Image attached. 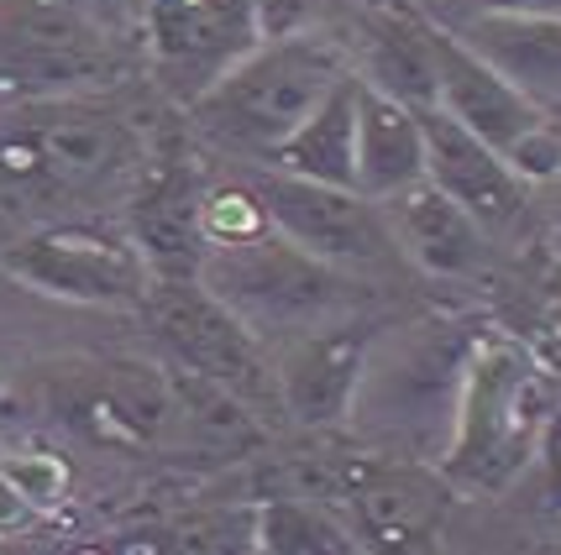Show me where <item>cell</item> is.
<instances>
[{"mask_svg": "<svg viewBox=\"0 0 561 555\" xmlns=\"http://www.w3.org/2000/svg\"><path fill=\"white\" fill-rule=\"evenodd\" d=\"M546 419V388L536 362L510 340H483L462 362L457 419L446 446V477L472 493L504 487L536 451Z\"/></svg>", "mask_w": 561, "mask_h": 555, "instance_id": "6da1fadb", "label": "cell"}, {"mask_svg": "<svg viewBox=\"0 0 561 555\" xmlns=\"http://www.w3.org/2000/svg\"><path fill=\"white\" fill-rule=\"evenodd\" d=\"M342 73V58L325 43L284 37V43H268L263 53H252L231 73H220L199 95L195 122L216 142L237 147V152L273 158L299 126L316 116V105L336 90Z\"/></svg>", "mask_w": 561, "mask_h": 555, "instance_id": "7a4b0ae2", "label": "cell"}, {"mask_svg": "<svg viewBox=\"0 0 561 555\" xmlns=\"http://www.w3.org/2000/svg\"><path fill=\"white\" fill-rule=\"evenodd\" d=\"M199 284L226 299L252 331H294V336L325 331L352 299L336 263H320L316 252H305L273 226L242 242L210 246L199 263Z\"/></svg>", "mask_w": 561, "mask_h": 555, "instance_id": "3957f363", "label": "cell"}, {"mask_svg": "<svg viewBox=\"0 0 561 555\" xmlns=\"http://www.w3.org/2000/svg\"><path fill=\"white\" fill-rule=\"evenodd\" d=\"M131 158V131L100 105H32L0 126V189L84 194Z\"/></svg>", "mask_w": 561, "mask_h": 555, "instance_id": "277c9868", "label": "cell"}, {"mask_svg": "<svg viewBox=\"0 0 561 555\" xmlns=\"http://www.w3.org/2000/svg\"><path fill=\"white\" fill-rule=\"evenodd\" d=\"M257 205L273 231L316 252L320 263L336 267H378L393 246V226L378 216V199H367L352 184H325L305 173L273 169L257 178Z\"/></svg>", "mask_w": 561, "mask_h": 555, "instance_id": "5b68a950", "label": "cell"}, {"mask_svg": "<svg viewBox=\"0 0 561 555\" xmlns=\"http://www.w3.org/2000/svg\"><path fill=\"white\" fill-rule=\"evenodd\" d=\"M152 320H158V336L169 340V351L190 372H205V378L237 388V393L263 383L257 331L205 284L199 289L195 284H169L152 304Z\"/></svg>", "mask_w": 561, "mask_h": 555, "instance_id": "8992f818", "label": "cell"}, {"mask_svg": "<svg viewBox=\"0 0 561 555\" xmlns=\"http://www.w3.org/2000/svg\"><path fill=\"white\" fill-rule=\"evenodd\" d=\"M420 126H425V178L431 184H440L462 210H472L483 231H510L525 220V178L510 169L499 147L467 131L440 105L420 111Z\"/></svg>", "mask_w": 561, "mask_h": 555, "instance_id": "52a82bcc", "label": "cell"}, {"mask_svg": "<svg viewBox=\"0 0 561 555\" xmlns=\"http://www.w3.org/2000/svg\"><path fill=\"white\" fill-rule=\"evenodd\" d=\"M5 267L43 293L79 299V304H131L142 293V257L131 246L90 231H48L22 242Z\"/></svg>", "mask_w": 561, "mask_h": 555, "instance_id": "ba28073f", "label": "cell"}, {"mask_svg": "<svg viewBox=\"0 0 561 555\" xmlns=\"http://www.w3.org/2000/svg\"><path fill=\"white\" fill-rule=\"evenodd\" d=\"M436 84H440V111L457 116L467 131H478L489 147L510 152L536 122H546L536 100H525L489 58L467 48L451 26H436Z\"/></svg>", "mask_w": 561, "mask_h": 555, "instance_id": "9c48e42d", "label": "cell"}, {"mask_svg": "<svg viewBox=\"0 0 561 555\" xmlns=\"http://www.w3.org/2000/svg\"><path fill=\"white\" fill-rule=\"evenodd\" d=\"M367 372V346L352 331H305L278 357V393L299 425H336L357 409Z\"/></svg>", "mask_w": 561, "mask_h": 555, "instance_id": "30bf717a", "label": "cell"}, {"mask_svg": "<svg viewBox=\"0 0 561 555\" xmlns=\"http://www.w3.org/2000/svg\"><path fill=\"white\" fill-rule=\"evenodd\" d=\"M383 205H389V226H393L399 252H410L425 273H436V278H467V273H478L489 231L440 184L415 178L410 189H399Z\"/></svg>", "mask_w": 561, "mask_h": 555, "instance_id": "8fae6325", "label": "cell"}, {"mask_svg": "<svg viewBox=\"0 0 561 555\" xmlns=\"http://www.w3.org/2000/svg\"><path fill=\"white\" fill-rule=\"evenodd\" d=\"M478 58L540 111H561V16H462L451 22Z\"/></svg>", "mask_w": 561, "mask_h": 555, "instance_id": "7c38bea8", "label": "cell"}, {"mask_svg": "<svg viewBox=\"0 0 561 555\" xmlns=\"http://www.w3.org/2000/svg\"><path fill=\"white\" fill-rule=\"evenodd\" d=\"M363 79V73H357ZM425 178V126L410 100L389 95L378 84L357 90V189L367 199H393Z\"/></svg>", "mask_w": 561, "mask_h": 555, "instance_id": "4fadbf2b", "label": "cell"}, {"mask_svg": "<svg viewBox=\"0 0 561 555\" xmlns=\"http://www.w3.org/2000/svg\"><path fill=\"white\" fill-rule=\"evenodd\" d=\"M131 231H137V252L147 257L152 273H163L169 284L199 278V263H205V252H210V236H205V199L195 194L190 173H163V178L137 199Z\"/></svg>", "mask_w": 561, "mask_h": 555, "instance_id": "5bb4252c", "label": "cell"}, {"mask_svg": "<svg viewBox=\"0 0 561 555\" xmlns=\"http://www.w3.org/2000/svg\"><path fill=\"white\" fill-rule=\"evenodd\" d=\"M357 90H363V79L342 73L336 90L316 105V116L273 152V163L289 173H305V178L357 189Z\"/></svg>", "mask_w": 561, "mask_h": 555, "instance_id": "9a60e30c", "label": "cell"}, {"mask_svg": "<svg viewBox=\"0 0 561 555\" xmlns=\"http://www.w3.org/2000/svg\"><path fill=\"white\" fill-rule=\"evenodd\" d=\"M84 409L95 414V430L116 435V440H163L179 419V388L158 367L111 362Z\"/></svg>", "mask_w": 561, "mask_h": 555, "instance_id": "2e32d148", "label": "cell"}, {"mask_svg": "<svg viewBox=\"0 0 561 555\" xmlns=\"http://www.w3.org/2000/svg\"><path fill=\"white\" fill-rule=\"evenodd\" d=\"M367 84L410 100L415 111H431L440 100L436 84V26L410 22V16H373L367 22Z\"/></svg>", "mask_w": 561, "mask_h": 555, "instance_id": "e0dca14e", "label": "cell"}, {"mask_svg": "<svg viewBox=\"0 0 561 555\" xmlns=\"http://www.w3.org/2000/svg\"><path fill=\"white\" fill-rule=\"evenodd\" d=\"M95 63V48L69 22L32 11L22 22L0 26V73H11L16 84H69V79H84Z\"/></svg>", "mask_w": 561, "mask_h": 555, "instance_id": "ac0fdd59", "label": "cell"}, {"mask_svg": "<svg viewBox=\"0 0 561 555\" xmlns=\"http://www.w3.org/2000/svg\"><path fill=\"white\" fill-rule=\"evenodd\" d=\"M357 504H363V519L373 534H383L393 545H410L420 530L436 524V487L410 477V472H383L373 483L357 487Z\"/></svg>", "mask_w": 561, "mask_h": 555, "instance_id": "d6986e66", "label": "cell"}, {"mask_svg": "<svg viewBox=\"0 0 561 555\" xmlns=\"http://www.w3.org/2000/svg\"><path fill=\"white\" fill-rule=\"evenodd\" d=\"M263 545H268V551L299 555V551H346L352 540H346L320 508L284 498V504H273L268 513H263Z\"/></svg>", "mask_w": 561, "mask_h": 555, "instance_id": "ffe728a7", "label": "cell"}, {"mask_svg": "<svg viewBox=\"0 0 561 555\" xmlns=\"http://www.w3.org/2000/svg\"><path fill=\"white\" fill-rule=\"evenodd\" d=\"M263 226H268V216H263L257 194L220 189V194H210V199H205V236H210V246L242 242V236H257Z\"/></svg>", "mask_w": 561, "mask_h": 555, "instance_id": "44dd1931", "label": "cell"}, {"mask_svg": "<svg viewBox=\"0 0 561 555\" xmlns=\"http://www.w3.org/2000/svg\"><path fill=\"white\" fill-rule=\"evenodd\" d=\"M0 472L22 487V493L37 508H43V504H58V498L69 493V466H64L58 456H48V451H22V456L0 461Z\"/></svg>", "mask_w": 561, "mask_h": 555, "instance_id": "7402d4cb", "label": "cell"}, {"mask_svg": "<svg viewBox=\"0 0 561 555\" xmlns=\"http://www.w3.org/2000/svg\"><path fill=\"white\" fill-rule=\"evenodd\" d=\"M504 158L525 184H551V178H561V131L551 122H536Z\"/></svg>", "mask_w": 561, "mask_h": 555, "instance_id": "603a6c76", "label": "cell"}, {"mask_svg": "<svg viewBox=\"0 0 561 555\" xmlns=\"http://www.w3.org/2000/svg\"><path fill=\"white\" fill-rule=\"evenodd\" d=\"M431 16L440 26L462 16H561V0H431Z\"/></svg>", "mask_w": 561, "mask_h": 555, "instance_id": "cb8c5ba5", "label": "cell"}, {"mask_svg": "<svg viewBox=\"0 0 561 555\" xmlns=\"http://www.w3.org/2000/svg\"><path fill=\"white\" fill-rule=\"evenodd\" d=\"M316 5L320 0H252V22L268 43H284V37H305Z\"/></svg>", "mask_w": 561, "mask_h": 555, "instance_id": "d4e9b609", "label": "cell"}, {"mask_svg": "<svg viewBox=\"0 0 561 555\" xmlns=\"http://www.w3.org/2000/svg\"><path fill=\"white\" fill-rule=\"evenodd\" d=\"M32 513H37V504L0 472V540H5V534H22L26 524H32Z\"/></svg>", "mask_w": 561, "mask_h": 555, "instance_id": "484cf974", "label": "cell"}, {"mask_svg": "<svg viewBox=\"0 0 561 555\" xmlns=\"http://www.w3.org/2000/svg\"><path fill=\"white\" fill-rule=\"evenodd\" d=\"M557 231H561V199H557Z\"/></svg>", "mask_w": 561, "mask_h": 555, "instance_id": "4316f807", "label": "cell"}]
</instances>
